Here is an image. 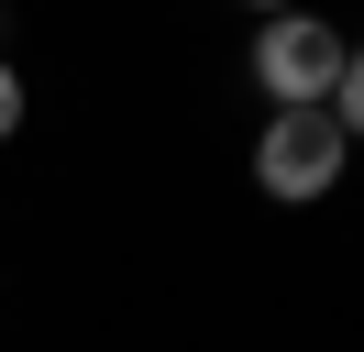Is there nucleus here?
Masks as SVG:
<instances>
[{
  "label": "nucleus",
  "instance_id": "obj_1",
  "mask_svg": "<svg viewBox=\"0 0 364 352\" xmlns=\"http://www.w3.org/2000/svg\"><path fill=\"white\" fill-rule=\"evenodd\" d=\"M254 88H265L276 110H331V99L364 88V66H353V44H342L331 22L276 11V22H254Z\"/></svg>",
  "mask_w": 364,
  "mask_h": 352
},
{
  "label": "nucleus",
  "instance_id": "obj_2",
  "mask_svg": "<svg viewBox=\"0 0 364 352\" xmlns=\"http://www.w3.org/2000/svg\"><path fill=\"white\" fill-rule=\"evenodd\" d=\"M342 165H353V132H342L331 110H265V132H254V187L265 198L309 209V198L342 187Z\"/></svg>",
  "mask_w": 364,
  "mask_h": 352
},
{
  "label": "nucleus",
  "instance_id": "obj_3",
  "mask_svg": "<svg viewBox=\"0 0 364 352\" xmlns=\"http://www.w3.org/2000/svg\"><path fill=\"white\" fill-rule=\"evenodd\" d=\"M23 110H33V88H23V66L0 55V143H11V132H23Z\"/></svg>",
  "mask_w": 364,
  "mask_h": 352
}]
</instances>
